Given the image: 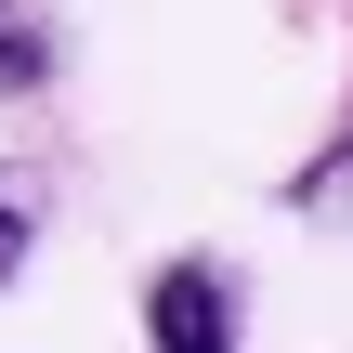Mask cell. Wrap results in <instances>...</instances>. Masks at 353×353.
Returning a JSON list of instances; mask_svg holds the SVG:
<instances>
[{"instance_id":"3","label":"cell","mask_w":353,"mask_h":353,"mask_svg":"<svg viewBox=\"0 0 353 353\" xmlns=\"http://www.w3.org/2000/svg\"><path fill=\"white\" fill-rule=\"evenodd\" d=\"M13 262H26V210L0 196V288H13Z\"/></svg>"},{"instance_id":"1","label":"cell","mask_w":353,"mask_h":353,"mask_svg":"<svg viewBox=\"0 0 353 353\" xmlns=\"http://www.w3.org/2000/svg\"><path fill=\"white\" fill-rule=\"evenodd\" d=\"M144 341L157 353H236V288H223L210 262H170V275L144 288Z\"/></svg>"},{"instance_id":"2","label":"cell","mask_w":353,"mask_h":353,"mask_svg":"<svg viewBox=\"0 0 353 353\" xmlns=\"http://www.w3.org/2000/svg\"><path fill=\"white\" fill-rule=\"evenodd\" d=\"M39 79H52V39L26 26V0H0V105H13V92H39Z\"/></svg>"}]
</instances>
